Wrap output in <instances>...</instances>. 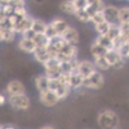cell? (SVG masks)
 Returning <instances> with one entry per match:
<instances>
[{
  "label": "cell",
  "instance_id": "1",
  "mask_svg": "<svg viewBox=\"0 0 129 129\" xmlns=\"http://www.w3.org/2000/svg\"><path fill=\"white\" fill-rule=\"evenodd\" d=\"M96 123L99 127L104 129H116L120 126V117L111 109H104L99 112L96 117Z\"/></svg>",
  "mask_w": 129,
  "mask_h": 129
},
{
  "label": "cell",
  "instance_id": "2",
  "mask_svg": "<svg viewBox=\"0 0 129 129\" xmlns=\"http://www.w3.org/2000/svg\"><path fill=\"white\" fill-rule=\"evenodd\" d=\"M105 86V77L103 71L96 69L94 73L84 78V88L88 91H100Z\"/></svg>",
  "mask_w": 129,
  "mask_h": 129
},
{
  "label": "cell",
  "instance_id": "3",
  "mask_svg": "<svg viewBox=\"0 0 129 129\" xmlns=\"http://www.w3.org/2000/svg\"><path fill=\"white\" fill-rule=\"evenodd\" d=\"M8 103L11 109L16 110V111H26L31 108V99L27 94L9 96Z\"/></svg>",
  "mask_w": 129,
  "mask_h": 129
},
{
  "label": "cell",
  "instance_id": "4",
  "mask_svg": "<svg viewBox=\"0 0 129 129\" xmlns=\"http://www.w3.org/2000/svg\"><path fill=\"white\" fill-rule=\"evenodd\" d=\"M60 101L61 100L58 94L52 89H48L45 92L39 93V102L44 108H54Z\"/></svg>",
  "mask_w": 129,
  "mask_h": 129
},
{
  "label": "cell",
  "instance_id": "5",
  "mask_svg": "<svg viewBox=\"0 0 129 129\" xmlns=\"http://www.w3.org/2000/svg\"><path fill=\"white\" fill-rule=\"evenodd\" d=\"M5 93L8 96L19 95V94H26V86L19 79H11L5 86Z\"/></svg>",
  "mask_w": 129,
  "mask_h": 129
},
{
  "label": "cell",
  "instance_id": "6",
  "mask_svg": "<svg viewBox=\"0 0 129 129\" xmlns=\"http://www.w3.org/2000/svg\"><path fill=\"white\" fill-rule=\"evenodd\" d=\"M105 56H107V58H108V60H109L110 64H111V67L114 69H117V70L122 69L123 67L126 66V63H127V59H126L125 57L121 56L116 49L109 50Z\"/></svg>",
  "mask_w": 129,
  "mask_h": 129
},
{
  "label": "cell",
  "instance_id": "7",
  "mask_svg": "<svg viewBox=\"0 0 129 129\" xmlns=\"http://www.w3.org/2000/svg\"><path fill=\"white\" fill-rule=\"evenodd\" d=\"M43 73L47 74L49 77H58L60 75V61L57 58H49L42 64Z\"/></svg>",
  "mask_w": 129,
  "mask_h": 129
},
{
  "label": "cell",
  "instance_id": "8",
  "mask_svg": "<svg viewBox=\"0 0 129 129\" xmlns=\"http://www.w3.org/2000/svg\"><path fill=\"white\" fill-rule=\"evenodd\" d=\"M36 48H38V45L34 42L33 39H27V38H24V36H20L17 42V49L25 54L33 56Z\"/></svg>",
  "mask_w": 129,
  "mask_h": 129
},
{
  "label": "cell",
  "instance_id": "9",
  "mask_svg": "<svg viewBox=\"0 0 129 129\" xmlns=\"http://www.w3.org/2000/svg\"><path fill=\"white\" fill-rule=\"evenodd\" d=\"M61 38L63 39L66 42L70 43V44H76L78 45L80 42V34L79 32H78V29L76 28V27L71 26V25H69L68 27H67V29L63 32L62 34H61Z\"/></svg>",
  "mask_w": 129,
  "mask_h": 129
},
{
  "label": "cell",
  "instance_id": "10",
  "mask_svg": "<svg viewBox=\"0 0 129 129\" xmlns=\"http://www.w3.org/2000/svg\"><path fill=\"white\" fill-rule=\"evenodd\" d=\"M34 87L38 93H42L50 89V77L44 73H41L34 78Z\"/></svg>",
  "mask_w": 129,
  "mask_h": 129
},
{
  "label": "cell",
  "instance_id": "11",
  "mask_svg": "<svg viewBox=\"0 0 129 129\" xmlns=\"http://www.w3.org/2000/svg\"><path fill=\"white\" fill-rule=\"evenodd\" d=\"M96 70V66L94 63V60H88V59H83L79 60V64H78L77 71L83 76V77H87L88 75H91L92 73Z\"/></svg>",
  "mask_w": 129,
  "mask_h": 129
},
{
  "label": "cell",
  "instance_id": "12",
  "mask_svg": "<svg viewBox=\"0 0 129 129\" xmlns=\"http://www.w3.org/2000/svg\"><path fill=\"white\" fill-rule=\"evenodd\" d=\"M34 18L32 15H27L26 17H23L20 18V20L18 22V24L15 26V32L18 34V35H22V34H24L26 31H28V29L32 28V26H33V22H34Z\"/></svg>",
  "mask_w": 129,
  "mask_h": 129
},
{
  "label": "cell",
  "instance_id": "13",
  "mask_svg": "<svg viewBox=\"0 0 129 129\" xmlns=\"http://www.w3.org/2000/svg\"><path fill=\"white\" fill-rule=\"evenodd\" d=\"M104 16L108 22L110 23H119V7L113 4H107L103 9Z\"/></svg>",
  "mask_w": 129,
  "mask_h": 129
},
{
  "label": "cell",
  "instance_id": "14",
  "mask_svg": "<svg viewBox=\"0 0 129 129\" xmlns=\"http://www.w3.org/2000/svg\"><path fill=\"white\" fill-rule=\"evenodd\" d=\"M69 86L73 88L74 92L84 88V77L78 71H74L69 75Z\"/></svg>",
  "mask_w": 129,
  "mask_h": 129
},
{
  "label": "cell",
  "instance_id": "15",
  "mask_svg": "<svg viewBox=\"0 0 129 129\" xmlns=\"http://www.w3.org/2000/svg\"><path fill=\"white\" fill-rule=\"evenodd\" d=\"M32 57H33L34 60H35L38 63H40L41 66H42L49 58H51L50 52H49V48L48 47H38Z\"/></svg>",
  "mask_w": 129,
  "mask_h": 129
},
{
  "label": "cell",
  "instance_id": "16",
  "mask_svg": "<svg viewBox=\"0 0 129 129\" xmlns=\"http://www.w3.org/2000/svg\"><path fill=\"white\" fill-rule=\"evenodd\" d=\"M18 34L14 28H0V41L5 44H10L15 42Z\"/></svg>",
  "mask_w": 129,
  "mask_h": 129
},
{
  "label": "cell",
  "instance_id": "17",
  "mask_svg": "<svg viewBox=\"0 0 129 129\" xmlns=\"http://www.w3.org/2000/svg\"><path fill=\"white\" fill-rule=\"evenodd\" d=\"M89 53H91L92 59H94L101 56H105L108 53V50L103 45H101L96 40H94L89 45Z\"/></svg>",
  "mask_w": 129,
  "mask_h": 129
},
{
  "label": "cell",
  "instance_id": "18",
  "mask_svg": "<svg viewBox=\"0 0 129 129\" xmlns=\"http://www.w3.org/2000/svg\"><path fill=\"white\" fill-rule=\"evenodd\" d=\"M59 9L61 13L68 16H74L76 13V7L73 0H61L59 4Z\"/></svg>",
  "mask_w": 129,
  "mask_h": 129
},
{
  "label": "cell",
  "instance_id": "19",
  "mask_svg": "<svg viewBox=\"0 0 129 129\" xmlns=\"http://www.w3.org/2000/svg\"><path fill=\"white\" fill-rule=\"evenodd\" d=\"M49 23L54 27V29L58 32L59 35H61V34L67 29V27L69 26V23L62 17H56Z\"/></svg>",
  "mask_w": 129,
  "mask_h": 129
},
{
  "label": "cell",
  "instance_id": "20",
  "mask_svg": "<svg viewBox=\"0 0 129 129\" xmlns=\"http://www.w3.org/2000/svg\"><path fill=\"white\" fill-rule=\"evenodd\" d=\"M107 6L104 0H88V6H87L86 10L91 14V16L96 11H101L104 9Z\"/></svg>",
  "mask_w": 129,
  "mask_h": 129
},
{
  "label": "cell",
  "instance_id": "21",
  "mask_svg": "<svg viewBox=\"0 0 129 129\" xmlns=\"http://www.w3.org/2000/svg\"><path fill=\"white\" fill-rule=\"evenodd\" d=\"M94 63H95L96 66V69H99V70L101 71H108L110 70V69L112 68L111 64H110L109 60H108L107 56H101V57H98V58H94Z\"/></svg>",
  "mask_w": 129,
  "mask_h": 129
},
{
  "label": "cell",
  "instance_id": "22",
  "mask_svg": "<svg viewBox=\"0 0 129 129\" xmlns=\"http://www.w3.org/2000/svg\"><path fill=\"white\" fill-rule=\"evenodd\" d=\"M74 17L76 18V20L82 24H91L92 22V16L86 9H80V10H76Z\"/></svg>",
  "mask_w": 129,
  "mask_h": 129
},
{
  "label": "cell",
  "instance_id": "23",
  "mask_svg": "<svg viewBox=\"0 0 129 129\" xmlns=\"http://www.w3.org/2000/svg\"><path fill=\"white\" fill-rule=\"evenodd\" d=\"M95 40L98 41L101 45H103L108 51H109V50H113L114 48H116V42H114L113 40H111L108 35H96Z\"/></svg>",
  "mask_w": 129,
  "mask_h": 129
},
{
  "label": "cell",
  "instance_id": "24",
  "mask_svg": "<svg viewBox=\"0 0 129 129\" xmlns=\"http://www.w3.org/2000/svg\"><path fill=\"white\" fill-rule=\"evenodd\" d=\"M56 92L57 94H58V96L60 98V100L61 101H64V100H67V99L70 96V94L73 93V88H71L69 85H64V84H60L59 85V87L56 89Z\"/></svg>",
  "mask_w": 129,
  "mask_h": 129
},
{
  "label": "cell",
  "instance_id": "25",
  "mask_svg": "<svg viewBox=\"0 0 129 129\" xmlns=\"http://www.w3.org/2000/svg\"><path fill=\"white\" fill-rule=\"evenodd\" d=\"M48 24L44 19L42 18H34V22H33V26H32V29H33L35 33H45V29L48 27Z\"/></svg>",
  "mask_w": 129,
  "mask_h": 129
},
{
  "label": "cell",
  "instance_id": "26",
  "mask_svg": "<svg viewBox=\"0 0 129 129\" xmlns=\"http://www.w3.org/2000/svg\"><path fill=\"white\" fill-rule=\"evenodd\" d=\"M110 26H111V23L105 20V22L100 23V24L93 25V28H94V32L96 33V35H105L109 32Z\"/></svg>",
  "mask_w": 129,
  "mask_h": 129
},
{
  "label": "cell",
  "instance_id": "27",
  "mask_svg": "<svg viewBox=\"0 0 129 129\" xmlns=\"http://www.w3.org/2000/svg\"><path fill=\"white\" fill-rule=\"evenodd\" d=\"M33 40H34V42L36 43L38 47H49L50 42H51V41L48 39V36L43 33H36Z\"/></svg>",
  "mask_w": 129,
  "mask_h": 129
},
{
  "label": "cell",
  "instance_id": "28",
  "mask_svg": "<svg viewBox=\"0 0 129 129\" xmlns=\"http://www.w3.org/2000/svg\"><path fill=\"white\" fill-rule=\"evenodd\" d=\"M119 23H129V6L119 7Z\"/></svg>",
  "mask_w": 129,
  "mask_h": 129
},
{
  "label": "cell",
  "instance_id": "29",
  "mask_svg": "<svg viewBox=\"0 0 129 129\" xmlns=\"http://www.w3.org/2000/svg\"><path fill=\"white\" fill-rule=\"evenodd\" d=\"M105 20H107V18H105L103 10L96 11V13H94L93 15H92V22H91V24L92 25H96V24H100V23L105 22Z\"/></svg>",
  "mask_w": 129,
  "mask_h": 129
},
{
  "label": "cell",
  "instance_id": "30",
  "mask_svg": "<svg viewBox=\"0 0 129 129\" xmlns=\"http://www.w3.org/2000/svg\"><path fill=\"white\" fill-rule=\"evenodd\" d=\"M45 35L48 36V39H49L50 41L51 40H53V39H56V38H58V36H60L58 34V32L56 31V29H54V27L52 26L51 24H48V27H47V29H45Z\"/></svg>",
  "mask_w": 129,
  "mask_h": 129
},
{
  "label": "cell",
  "instance_id": "31",
  "mask_svg": "<svg viewBox=\"0 0 129 129\" xmlns=\"http://www.w3.org/2000/svg\"><path fill=\"white\" fill-rule=\"evenodd\" d=\"M14 11H15V7L11 4H5V5L0 6V13L5 14V15H7V16L13 15Z\"/></svg>",
  "mask_w": 129,
  "mask_h": 129
},
{
  "label": "cell",
  "instance_id": "32",
  "mask_svg": "<svg viewBox=\"0 0 129 129\" xmlns=\"http://www.w3.org/2000/svg\"><path fill=\"white\" fill-rule=\"evenodd\" d=\"M14 14H16V15H17L18 17H20V18L26 17L27 15H29L26 6H18V7H15V11H14Z\"/></svg>",
  "mask_w": 129,
  "mask_h": 129
},
{
  "label": "cell",
  "instance_id": "33",
  "mask_svg": "<svg viewBox=\"0 0 129 129\" xmlns=\"http://www.w3.org/2000/svg\"><path fill=\"white\" fill-rule=\"evenodd\" d=\"M74 5L76 7V10H80V9H86L88 6V0H73Z\"/></svg>",
  "mask_w": 129,
  "mask_h": 129
},
{
  "label": "cell",
  "instance_id": "34",
  "mask_svg": "<svg viewBox=\"0 0 129 129\" xmlns=\"http://www.w3.org/2000/svg\"><path fill=\"white\" fill-rule=\"evenodd\" d=\"M8 99H9V96L7 95L5 92L0 94V105H1V107H4V105L6 104V102H8Z\"/></svg>",
  "mask_w": 129,
  "mask_h": 129
},
{
  "label": "cell",
  "instance_id": "35",
  "mask_svg": "<svg viewBox=\"0 0 129 129\" xmlns=\"http://www.w3.org/2000/svg\"><path fill=\"white\" fill-rule=\"evenodd\" d=\"M14 7H18V6H26V0H11L10 2Z\"/></svg>",
  "mask_w": 129,
  "mask_h": 129
},
{
  "label": "cell",
  "instance_id": "36",
  "mask_svg": "<svg viewBox=\"0 0 129 129\" xmlns=\"http://www.w3.org/2000/svg\"><path fill=\"white\" fill-rule=\"evenodd\" d=\"M11 0H0V5H5V4H10Z\"/></svg>",
  "mask_w": 129,
  "mask_h": 129
},
{
  "label": "cell",
  "instance_id": "37",
  "mask_svg": "<svg viewBox=\"0 0 129 129\" xmlns=\"http://www.w3.org/2000/svg\"><path fill=\"white\" fill-rule=\"evenodd\" d=\"M42 129H51V128H54L53 126H49V125H45V126H42V127H41Z\"/></svg>",
  "mask_w": 129,
  "mask_h": 129
},
{
  "label": "cell",
  "instance_id": "38",
  "mask_svg": "<svg viewBox=\"0 0 129 129\" xmlns=\"http://www.w3.org/2000/svg\"><path fill=\"white\" fill-rule=\"evenodd\" d=\"M35 2H38V4H42V2H44L45 0H34Z\"/></svg>",
  "mask_w": 129,
  "mask_h": 129
},
{
  "label": "cell",
  "instance_id": "39",
  "mask_svg": "<svg viewBox=\"0 0 129 129\" xmlns=\"http://www.w3.org/2000/svg\"><path fill=\"white\" fill-rule=\"evenodd\" d=\"M128 60H129V53H128Z\"/></svg>",
  "mask_w": 129,
  "mask_h": 129
}]
</instances>
